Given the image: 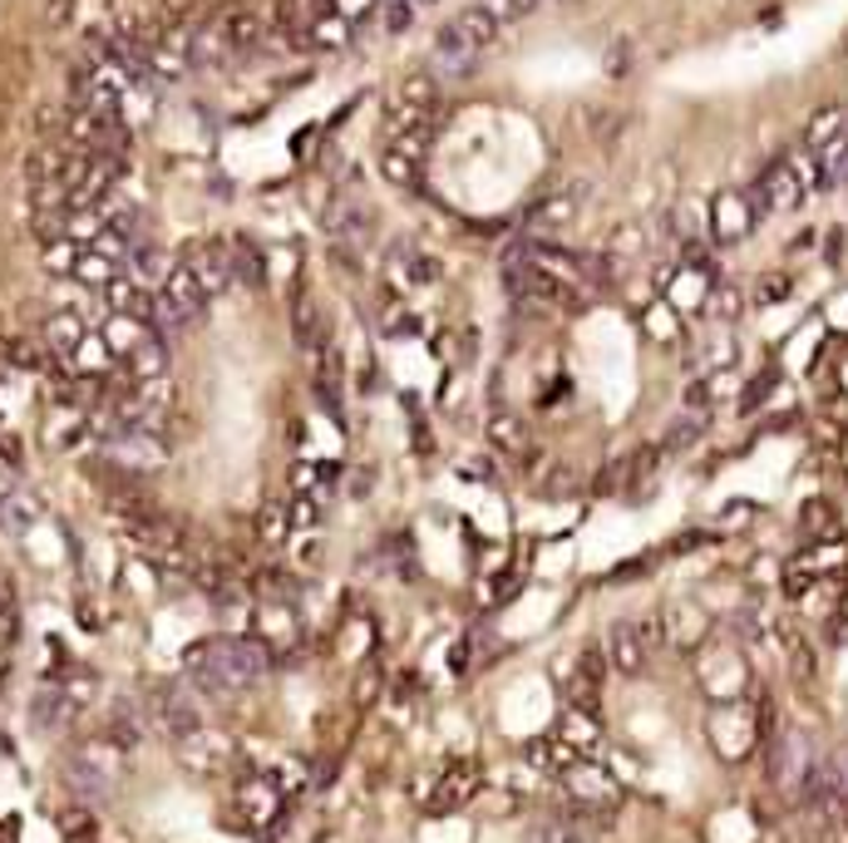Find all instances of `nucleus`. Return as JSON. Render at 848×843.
Here are the masks:
<instances>
[{"label": "nucleus", "mask_w": 848, "mask_h": 843, "mask_svg": "<svg viewBox=\"0 0 848 843\" xmlns=\"http://www.w3.org/2000/svg\"><path fill=\"white\" fill-rule=\"evenodd\" d=\"M79 711V701L69 691H39L35 701H30V720L39 725V730H59V725H69V715Z\"/></svg>", "instance_id": "4be33fe9"}, {"label": "nucleus", "mask_w": 848, "mask_h": 843, "mask_svg": "<svg viewBox=\"0 0 848 843\" xmlns=\"http://www.w3.org/2000/svg\"><path fill=\"white\" fill-rule=\"evenodd\" d=\"M316 484H321V469H316V459H301V464L291 469V488H296V494H316Z\"/></svg>", "instance_id": "79ce46f5"}, {"label": "nucleus", "mask_w": 848, "mask_h": 843, "mask_svg": "<svg viewBox=\"0 0 848 843\" xmlns=\"http://www.w3.org/2000/svg\"><path fill=\"white\" fill-rule=\"evenodd\" d=\"M351 41H355V25L345 21V15H335L331 5L306 25V50H345Z\"/></svg>", "instance_id": "2eb2a0df"}, {"label": "nucleus", "mask_w": 848, "mask_h": 843, "mask_svg": "<svg viewBox=\"0 0 848 843\" xmlns=\"http://www.w3.org/2000/svg\"><path fill=\"white\" fill-rule=\"evenodd\" d=\"M439 277H444V267L434 252H424V247H394L390 252V287L400 291V297H410V291H420V287H434Z\"/></svg>", "instance_id": "1a4fd4ad"}, {"label": "nucleus", "mask_w": 848, "mask_h": 843, "mask_svg": "<svg viewBox=\"0 0 848 843\" xmlns=\"http://www.w3.org/2000/svg\"><path fill=\"white\" fill-rule=\"evenodd\" d=\"M661 642V626L656 622H617L607 632V666L617 675H641L651 666V651Z\"/></svg>", "instance_id": "f03ea898"}, {"label": "nucleus", "mask_w": 848, "mask_h": 843, "mask_svg": "<svg viewBox=\"0 0 848 843\" xmlns=\"http://www.w3.org/2000/svg\"><path fill=\"white\" fill-rule=\"evenodd\" d=\"M39 518V504L35 498H0V523L10 528V533H25L30 523Z\"/></svg>", "instance_id": "2f4dec72"}, {"label": "nucleus", "mask_w": 848, "mask_h": 843, "mask_svg": "<svg viewBox=\"0 0 848 843\" xmlns=\"http://www.w3.org/2000/svg\"><path fill=\"white\" fill-rule=\"evenodd\" d=\"M449 31H454V35H459V41H463V45H469V50H473V55H483V50H489V45H493V41H499V35H503V25H499V21H493V15H489V11H483V5H469V11H463V15H459V21H454V25H449Z\"/></svg>", "instance_id": "a211bd4d"}, {"label": "nucleus", "mask_w": 848, "mask_h": 843, "mask_svg": "<svg viewBox=\"0 0 848 843\" xmlns=\"http://www.w3.org/2000/svg\"><path fill=\"white\" fill-rule=\"evenodd\" d=\"M601 675H607V656H601V651H582V656H577V666L568 671V681H562V691H568V705H572V711H592V715H597Z\"/></svg>", "instance_id": "9d476101"}, {"label": "nucleus", "mask_w": 848, "mask_h": 843, "mask_svg": "<svg viewBox=\"0 0 848 843\" xmlns=\"http://www.w3.org/2000/svg\"><path fill=\"white\" fill-rule=\"evenodd\" d=\"M489 444L499 449V454H513V459H523L528 454V425H523L513 409H493L489 415Z\"/></svg>", "instance_id": "f3484780"}, {"label": "nucleus", "mask_w": 848, "mask_h": 843, "mask_svg": "<svg viewBox=\"0 0 848 843\" xmlns=\"http://www.w3.org/2000/svg\"><path fill=\"white\" fill-rule=\"evenodd\" d=\"M75 262H79V242H45V272L49 277H75Z\"/></svg>", "instance_id": "473e14b6"}, {"label": "nucleus", "mask_w": 848, "mask_h": 843, "mask_svg": "<svg viewBox=\"0 0 848 843\" xmlns=\"http://www.w3.org/2000/svg\"><path fill=\"white\" fill-rule=\"evenodd\" d=\"M177 267L193 272V281L203 287V297H217V291L232 281V252H227V238H197L193 247L177 257Z\"/></svg>", "instance_id": "0eeeda50"}, {"label": "nucleus", "mask_w": 848, "mask_h": 843, "mask_svg": "<svg viewBox=\"0 0 848 843\" xmlns=\"http://www.w3.org/2000/svg\"><path fill=\"white\" fill-rule=\"evenodd\" d=\"M809 193H818L814 153H809V149L779 153V159L769 163L755 183H749V198H755V208L765 212V218H769V212H794Z\"/></svg>", "instance_id": "f257e3e1"}, {"label": "nucleus", "mask_w": 848, "mask_h": 843, "mask_svg": "<svg viewBox=\"0 0 848 843\" xmlns=\"http://www.w3.org/2000/svg\"><path fill=\"white\" fill-rule=\"evenodd\" d=\"M558 740L568 744V750L577 754V760H582V754H592V750L601 744V725H597V715H592V711H572V705H568Z\"/></svg>", "instance_id": "6ab92c4d"}, {"label": "nucleus", "mask_w": 848, "mask_h": 843, "mask_svg": "<svg viewBox=\"0 0 848 843\" xmlns=\"http://www.w3.org/2000/svg\"><path fill=\"white\" fill-rule=\"evenodd\" d=\"M153 720L163 725V735L173 744H183V740H193L197 730H203V711H197L187 695H177V691H163L153 701Z\"/></svg>", "instance_id": "f8f14e48"}, {"label": "nucleus", "mask_w": 848, "mask_h": 843, "mask_svg": "<svg viewBox=\"0 0 848 843\" xmlns=\"http://www.w3.org/2000/svg\"><path fill=\"white\" fill-rule=\"evenodd\" d=\"M473 794H479V764H473V760H454L449 770L439 774V784H434L429 809H434V813L459 809V804H463V799H473Z\"/></svg>", "instance_id": "ddd939ff"}, {"label": "nucleus", "mask_w": 848, "mask_h": 843, "mask_svg": "<svg viewBox=\"0 0 848 843\" xmlns=\"http://www.w3.org/2000/svg\"><path fill=\"white\" fill-rule=\"evenodd\" d=\"M420 163L424 159L400 153V149H385L380 153V173H385V183H390V188H414V183H420Z\"/></svg>", "instance_id": "c85d7f7f"}, {"label": "nucleus", "mask_w": 848, "mask_h": 843, "mask_svg": "<svg viewBox=\"0 0 848 843\" xmlns=\"http://www.w3.org/2000/svg\"><path fill=\"white\" fill-rule=\"evenodd\" d=\"M696 439H700L696 419H676V429L666 435V449H686V444H696Z\"/></svg>", "instance_id": "37998d69"}, {"label": "nucleus", "mask_w": 848, "mask_h": 843, "mask_svg": "<svg viewBox=\"0 0 848 843\" xmlns=\"http://www.w3.org/2000/svg\"><path fill=\"white\" fill-rule=\"evenodd\" d=\"M528 843H587V833L572 829V823H542Z\"/></svg>", "instance_id": "58836bf2"}, {"label": "nucleus", "mask_w": 848, "mask_h": 843, "mask_svg": "<svg viewBox=\"0 0 848 843\" xmlns=\"http://www.w3.org/2000/svg\"><path fill=\"white\" fill-rule=\"evenodd\" d=\"M844 124H848V109H834V104H828V109H818L814 119H809V129H804V149L809 153L824 149L828 139H838V134H844Z\"/></svg>", "instance_id": "7c9ffc66"}, {"label": "nucleus", "mask_w": 848, "mask_h": 843, "mask_svg": "<svg viewBox=\"0 0 848 843\" xmlns=\"http://www.w3.org/2000/svg\"><path fill=\"white\" fill-rule=\"evenodd\" d=\"M789 291V281L784 277H775V281H759V301H779Z\"/></svg>", "instance_id": "de8ad7c7"}, {"label": "nucleus", "mask_w": 848, "mask_h": 843, "mask_svg": "<svg viewBox=\"0 0 848 843\" xmlns=\"http://www.w3.org/2000/svg\"><path fill=\"white\" fill-rule=\"evenodd\" d=\"M646 331H651L656 340H671V336H676V311H671L666 301H661V307H651V311H646Z\"/></svg>", "instance_id": "ea45409f"}, {"label": "nucleus", "mask_w": 848, "mask_h": 843, "mask_svg": "<svg viewBox=\"0 0 848 843\" xmlns=\"http://www.w3.org/2000/svg\"><path fill=\"white\" fill-rule=\"evenodd\" d=\"M331 11H335V15H345L351 25H365L375 11H380V5H375V0H331Z\"/></svg>", "instance_id": "a19ab883"}, {"label": "nucleus", "mask_w": 848, "mask_h": 843, "mask_svg": "<svg viewBox=\"0 0 848 843\" xmlns=\"http://www.w3.org/2000/svg\"><path fill=\"white\" fill-rule=\"evenodd\" d=\"M0 464H5V469H20V464H25V444H20L15 435H0Z\"/></svg>", "instance_id": "c03bdc74"}, {"label": "nucleus", "mask_w": 848, "mask_h": 843, "mask_svg": "<svg viewBox=\"0 0 848 843\" xmlns=\"http://www.w3.org/2000/svg\"><path fill=\"white\" fill-rule=\"evenodd\" d=\"M256 538H262V543H272V547L291 543V513H286L282 498H272V504L256 508Z\"/></svg>", "instance_id": "bb28decb"}, {"label": "nucleus", "mask_w": 848, "mask_h": 843, "mask_svg": "<svg viewBox=\"0 0 848 843\" xmlns=\"http://www.w3.org/2000/svg\"><path fill=\"white\" fill-rule=\"evenodd\" d=\"M227 252H232V281L266 287V252L252 238H227Z\"/></svg>", "instance_id": "aec40b11"}, {"label": "nucleus", "mask_w": 848, "mask_h": 843, "mask_svg": "<svg viewBox=\"0 0 848 843\" xmlns=\"http://www.w3.org/2000/svg\"><path fill=\"white\" fill-rule=\"evenodd\" d=\"M138 740H144V720H138L134 705H114L104 720V744H114V750H138Z\"/></svg>", "instance_id": "b1692460"}, {"label": "nucleus", "mask_w": 848, "mask_h": 843, "mask_svg": "<svg viewBox=\"0 0 848 843\" xmlns=\"http://www.w3.org/2000/svg\"><path fill=\"white\" fill-rule=\"evenodd\" d=\"M203 25L213 31V41L222 45L227 60H237V55H252L256 45H266V21L252 11V5H222V11H213Z\"/></svg>", "instance_id": "7ed1b4c3"}, {"label": "nucleus", "mask_w": 848, "mask_h": 843, "mask_svg": "<svg viewBox=\"0 0 848 843\" xmlns=\"http://www.w3.org/2000/svg\"><path fill=\"white\" fill-rule=\"evenodd\" d=\"M759 218H765V212L755 208L749 188L720 193V198L710 203V242H720V247H730V242H745L749 232H755Z\"/></svg>", "instance_id": "39448f33"}, {"label": "nucleus", "mask_w": 848, "mask_h": 843, "mask_svg": "<svg viewBox=\"0 0 848 843\" xmlns=\"http://www.w3.org/2000/svg\"><path fill=\"white\" fill-rule=\"evenodd\" d=\"M375 15H385V31H390V35H400V31H410V25H414L420 5H414V0H394V5H380Z\"/></svg>", "instance_id": "f704fd0d"}, {"label": "nucleus", "mask_w": 848, "mask_h": 843, "mask_svg": "<svg viewBox=\"0 0 848 843\" xmlns=\"http://www.w3.org/2000/svg\"><path fill=\"white\" fill-rule=\"evenodd\" d=\"M163 366H168V346L153 336V331H148V336L124 356L128 380H158V376H163Z\"/></svg>", "instance_id": "412c9836"}, {"label": "nucleus", "mask_w": 848, "mask_h": 843, "mask_svg": "<svg viewBox=\"0 0 848 843\" xmlns=\"http://www.w3.org/2000/svg\"><path fill=\"white\" fill-rule=\"evenodd\" d=\"M114 277H124V262H118V257H104V252H94V247H79L75 281H84V287L104 291Z\"/></svg>", "instance_id": "5701e85b"}, {"label": "nucleus", "mask_w": 848, "mask_h": 843, "mask_svg": "<svg viewBox=\"0 0 848 843\" xmlns=\"http://www.w3.org/2000/svg\"><path fill=\"white\" fill-rule=\"evenodd\" d=\"M572 208H577L572 198H548V203H538V208H532V228H562V222L572 218Z\"/></svg>", "instance_id": "72a5a7b5"}, {"label": "nucleus", "mask_w": 848, "mask_h": 843, "mask_svg": "<svg viewBox=\"0 0 848 843\" xmlns=\"http://www.w3.org/2000/svg\"><path fill=\"white\" fill-rule=\"evenodd\" d=\"M765 760H769V780H775L779 789H799V784H804V774L814 770L799 735H775V740H769V754H765Z\"/></svg>", "instance_id": "9b49d317"}, {"label": "nucleus", "mask_w": 848, "mask_h": 843, "mask_svg": "<svg viewBox=\"0 0 848 843\" xmlns=\"http://www.w3.org/2000/svg\"><path fill=\"white\" fill-rule=\"evenodd\" d=\"M286 513H291V533H296V528H311L316 518H321V508H316V494H291Z\"/></svg>", "instance_id": "4c0bfd02"}, {"label": "nucleus", "mask_w": 848, "mask_h": 843, "mask_svg": "<svg viewBox=\"0 0 848 843\" xmlns=\"http://www.w3.org/2000/svg\"><path fill=\"white\" fill-rule=\"evenodd\" d=\"M158 311H153V321H168V326H193L197 316H203V307H207V297H203V287L193 281V272L187 267H168V277L158 281Z\"/></svg>", "instance_id": "20e7f679"}, {"label": "nucleus", "mask_w": 848, "mask_h": 843, "mask_svg": "<svg viewBox=\"0 0 848 843\" xmlns=\"http://www.w3.org/2000/svg\"><path fill=\"white\" fill-rule=\"evenodd\" d=\"M69 15H75V0H49V11H45L49 25H65Z\"/></svg>", "instance_id": "a18cd8bd"}, {"label": "nucleus", "mask_w": 848, "mask_h": 843, "mask_svg": "<svg viewBox=\"0 0 848 843\" xmlns=\"http://www.w3.org/2000/svg\"><path fill=\"white\" fill-rule=\"evenodd\" d=\"M99 336H104V346L114 350L118 360H124L128 350H134L138 340L148 336V326H144V321H134V316H108V321H104V331H99Z\"/></svg>", "instance_id": "cd10ccee"}, {"label": "nucleus", "mask_w": 848, "mask_h": 843, "mask_svg": "<svg viewBox=\"0 0 848 843\" xmlns=\"http://www.w3.org/2000/svg\"><path fill=\"white\" fill-rule=\"evenodd\" d=\"M0 360H10V366H20V370H45L49 366V350H45V340L5 336V346H0Z\"/></svg>", "instance_id": "c756f323"}, {"label": "nucleus", "mask_w": 848, "mask_h": 843, "mask_svg": "<svg viewBox=\"0 0 848 843\" xmlns=\"http://www.w3.org/2000/svg\"><path fill=\"white\" fill-rule=\"evenodd\" d=\"M59 829H65L69 843H89V839H94V819H89V809H65V813H59Z\"/></svg>", "instance_id": "c9c22d12"}, {"label": "nucleus", "mask_w": 848, "mask_h": 843, "mask_svg": "<svg viewBox=\"0 0 848 843\" xmlns=\"http://www.w3.org/2000/svg\"><path fill=\"white\" fill-rule=\"evenodd\" d=\"M434 104H439V90H434L429 74H410V80L400 84V100H394V109H410V114H420V119H429Z\"/></svg>", "instance_id": "a878e982"}, {"label": "nucleus", "mask_w": 848, "mask_h": 843, "mask_svg": "<svg viewBox=\"0 0 848 843\" xmlns=\"http://www.w3.org/2000/svg\"><path fill=\"white\" fill-rule=\"evenodd\" d=\"M769 390H775V376H759V380H755V390L745 395V409H755L759 400H769Z\"/></svg>", "instance_id": "49530a36"}, {"label": "nucleus", "mask_w": 848, "mask_h": 843, "mask_svg": "<svg viewBox=\"0 0 848 843\" xmlns=\"http://www.w3.org/2000/svg\"><path fill=\"white\" fill-rule=\"evenodd\" d=\"M104 307H108V316H134V321H144V326H153L158 301L148 297L134 277H114L104 287Z\"/></svg>", "instance_id": "4468645a"}, {"label": "nucleus", "mask_w": 848, "mask_h": 843, "mask_svg": "<svg viewBox=\"0 0 848 843\" xmlns=\"http://www.w3.org/2000/svg\"><path fill=\"white\" fill-rule=\"evenodd\" d=\"M562 794H568L572 809H607V813H617V799H621L617 780L601 764H582V760L572 770H562Z\"/></svg>", "instance_id": "423d86ee"}, {"label": "nucleus", "mask_w": 848, "mask_h": 843, "mask_svg": "<svg viewBox=\"0 0 848 843\" xmlns=\"http://www.w3.org/2000/svg\"><path fill=\"white\" fill-rule=\"evenodd\" d=\"M706 311H710V316H720V321H735L740 316V291L735 287H710Z\"/></svg>", "instance_id": "e433bc0d"}, {"label": "nucleus", "mask_w": 848, "mask_h": 843, "mask_svg": "<svg viewBox=\"0 0 848 843\" xmlns=\"http://www.w3.org/2000/svg\"><path fill=\"white\" fill-rule=\"evenodd\" d=\"M710 740H715V750L725 760H740L759 740V715L749 705H725V711L710 715Z\"/></svg>", "instance_id": "6e6552de"}, {"label": "nucleus", "mask_w": 848, "mask_h": 843, "mask_svg": "<svg viewBox=\"0 0 848 843\" xmlns=\"http://www.w3.org/2000/svg\"><path fill=\"white\" fill-rule=\"evenodd\" d=\"M84 336H89V331H84V321H79L75 311H55V316L45 321V336H39V340H45V350L55 360H69Z\"/></svg>", "instance_id": "dca6fc26"}, {"label": "nucleus", "mask_w": 848, "mask_h": 843, "mask_svg": "<svg viewBox=\"0 0 848 843\" xmlns=\"http://www.w3.org/2000/svg\"><path fill=\"white\" fill-rule=\"evenodd\" d=\"M291 331H296V346L301 350H316L325 340V326H321V307L311 297H296L291 301Z\"/></svg>", "instance_id": "393cba45"}]
</instances>
